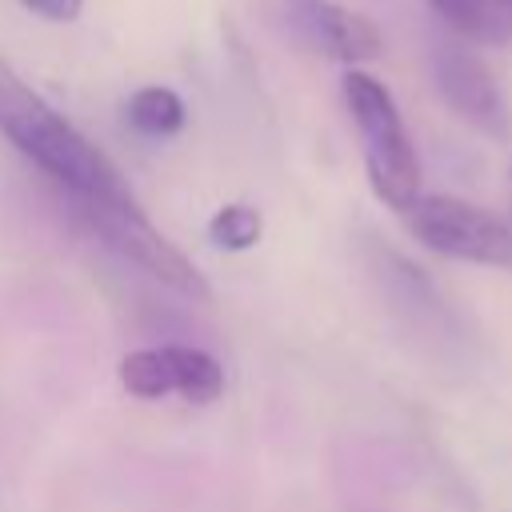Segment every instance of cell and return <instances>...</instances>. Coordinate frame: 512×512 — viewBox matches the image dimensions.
I'll use <instances>...</instances> for the list:
<instances>
[{"mask_svg":"<svg viewBox=\"0 0 512 512\" xmlns=\"http://www.w3.org/2000/svg\"><path fill=\"white\" fill-rule=\"evenodd\" d=\"M72 204V216L104 244L112 248L120 260L136 264L140 272L156 276L160 284L184 292V296H208L204 280L196 276V268L148 224V216L140 212V204L132 196H120V200H96V204Z\"/></svg>","mask_w":512,"mask_h":512,"instance_id":"277c9868","label":"cell"},{"mask_svg":"<svg viewBox=\"0 0 512 512\" xmlns=\"http://www.w3.org/2000/svg\"><path fill=\"white\" fill-rule=\"evenodd\" d=\"M28 12H36V16H44V20H56V24H64V20H76L80 16V8H84V0H20Z\"/></svg>","mask_w":512,"mask_h":512,"instance_id":"7c38bea8","label":"cell"},{"mask_svg":"<svg viewBox=\"0 0 512 512\" xmlns=\"http://www.w3.org/2000/svg\"><path fill=\"white\" fill-rule=\"evenodd\" d=\"M124 116L140 136H152V140L176 136L184 128V120H188L184 100L172 88H160V84H148V88L132 92V100L124 104Z\"/></svg>","mask_w":512,"mask_h":512,"instance_id":"30bf717a","label":"cell"},{"mask_svg":"<svg viewBox=\"0 0 512 512\" xmlns=\"http://www.w3.org/2000/svg\"><path fill=\"white\" fill-rule=\"evenodd\" d=\"M120 384L140 400H160L176 392L192 404H208L224 392V368L200 348L164 344V348L128 352L120 360Z\"/></svg>","mask_w":512,"mask_h":512,"instance_id":"8992f818","label":"cell"},{"mask_svg":"<svg viewBox=\"0 0 512 512\" xmlns=\"http://www.w3.org/2000/svg\"><path fill=\"white\" fill-rule=\"evenodd\" d=\"M0 132L76 204L132 196L120 172L112 168V160L96 144H88L40 92H32L4 56H0Z\"/></svg>","mask_w":512,"mask_h":512,"instance_id":"6da1fadb","label":"cell"},{"mask_svg":"<svg viewBox=\"0 0 512 512\" xmlns=\"http://www.w3.org/2000/svg\"><path fill=\"white\" fill-rule=\"evenodd\" d=\"M372 272L388 296V304L400 312V320L416 332H432V336H444V324H448V308L444 300L436 296V288L420 276V268H412L404 256H396L392 248H376L372 256Z\"/></svg>","mask_w":512,"mask_h":512,"instance_id":"ba28073f","label":"cell"},{"mask_svg":"<svg viewBox=\"0 0 512 512\" xmlns=\"http://www.w3.org/2000/svg\"><path fill=\"white\" fill-rule=\"evenodd\" d=\"M432 12L476 44H508L512 40V0H428Z\"/></svg>","mask_w":512,"mask_h":512,"instance_id":"9c48e42d","label":"cell"},{"mask_svg":"<svg viewBox=\"0 0 512 512\" xmlns=\"http://www.w3.org/2000/svg\"><path fill=\"white\" fill-rule=\"evenodd\" d=\"M432 84L440 92V100L468 120L472 128H480L492 140H508L512 136V112L508 100L492 76V68L464 44H440L432 52Z\"/></svg>","mask_w":512,"mask_h":512,"instance_id":"5b68a950","label":"cell"},{"mask_svg":"<svg viewBox=\"0 0 512 512\" xmlns=\"http://www.w3.org/2000/svg\"><path fill=\"white\" fill-rule=\"evenodd\" d=\"M288 28L320 56L340 64H360L380 52V28L332 0H292Z\"/></svg>","mask_w":512,"mask_h":512,"instance_id":"52a82bcc","label":"cell"},{"mask_svg":"<svg viewBox=\"0 0 512 512\" xmlns=\"http://www.w3.org/2000/svg\"><path fill=\"white\" fill-rule=\"evenodd\" d=\"M344 104L364 144V168H368L372 192L388 208L404 212L420 196V160L392 92L376 76L352 68L344 76Z\"/></svg>","mask_w":512,"mask_h":512,"instance_id":"7a4b0ae2","label":"cell"},{"mask_svg":"<svg viewBox=\"0 0 512 512\" xmlns=\"http://www.w3.org/2000/svg\"><path fill=\"white\" fill-rule=\"evenodd\" d=\"M208 232L224 248H252L260 240V212L248 208V204H228V208H220L212 216Z\"/></svg>","mask_w":512,"mask_h":512,"instance_id":"8fae6325","label":"cell"},{"mask_svg":"<svg viewBox=\"0 0 512 512\" xmlns=\"http://www.w3.org/2000/svg\"><path fill=\"white\" fill-rule=\"evenodd\" d=\"M400 216L424 248H432L448 260L512 268V228L496 212H488L472 200L432 192V196H416Z\"/></svg>","mask_w":512,"mask_h":512,"instance_id":"3957f363","label":"cell"}]
</instances>
